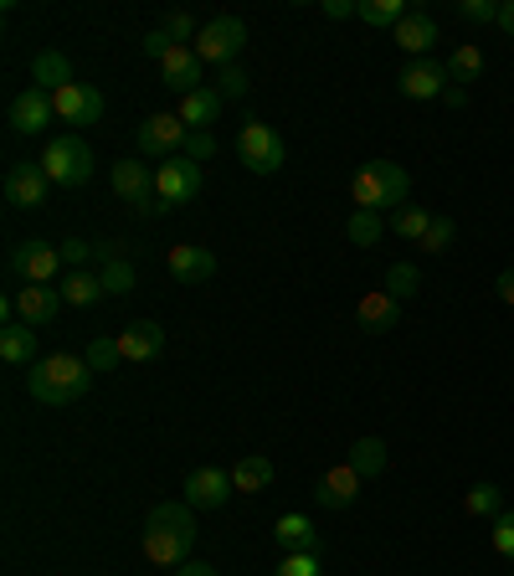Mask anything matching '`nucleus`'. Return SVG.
Segmentation results:
<instances>
[{
    "label": "nucleus",
    "mask_w": 514,
    "mask_h": 576,
    "mask_svg": "<svg viewBox=\"0 0 514 576\" xmlns=\"http://www.w3.org/2000/svg\"><path fill=\"white\" fill-rule=\"evenodd\" d=\"M190 551H196V515L190 505L180 499H165V505L150 509V520H144V556L154 566H186Z\"/></svg>",
    "instance_id": "f257e3e1"
},
{
    "label": "nucleus",
    "mask_w": 514,
    "mask_h": 576,
    "mask_svg": "<svg viewBox=\"0 0 514 576\" xmlns=\"http://www.w3.org/2000/svg\"><path fill=\"white\" fill-rule=\"evenodd\" d=\"M87 387H93V366L83 356H42L26 371V391L42 407H72L78 396H87Z\"/></svg>",
    "instance_id": "f03ea898"
},
{
    "label": "nucleus",
    "mask_w": 514,
    "mask_h": 576,
    "mask_svg": "<svg viewBox=\"0 0 514 576\" xmlns=\"http://www.w3.org/2000/svg\"><path fill=\"white\" fill-rule=\"evenodd\" d=\"M411 191V175L396 160H371L350 181V196H355V211H401Z\"/></svg>",
    "instance_id": "7ed1b4c3"
},
{
    "label": "nucleus",
    "mask_w": 514,
    "mask_h": 576,
    "mask_svg": "<svg viewBox=\"0 0 514 576\" xmlns=\"http://www.w3.org/2000/svg\"><path fill=\"white\" fill-rule=\"evenodd\" d=\"M36 165L47 170L51 186H87V181H93V150H87V139H78V135H51Z\"/></svg>",
    "instance_id": "20e7f679"
},
{
    "label": "nucleus",
    "mask_w": 514,
    "mask_h": 576,
    "mask_svg": "<svg viewBox=\"0 0 514 576\" xmlns=\"http://www.w3.org/2000/svg\"><path fill=\"white\" fill-rule=\"evenodd\" d=\"M237 154H242V165L253 170V175H278V170H283V160H289V150H283L278 129H268L262 119H247L237 129Z\"/></svg>",
    "instance_id": "39448f33"
},
{
    "label": "nucleus",
    "mask_w": 514,
    "mask_h": 576,
    "mask_svg": "<svg viewBox=\"0 0 514 576\" xmlns=\"http://www.w3.org/2000/svg\"><path fill=\"white\" fill-rule=\"evenodd\" d=\"M114 196L135 206V217H160L165 201L154 196V170L144 160H114Z\"/></svg>",
    "instance_id": "423d86ee"
},
{
    "label": "nucleus",
    "mask_w": 514,
    "mask_h": 576,
    "mask_svg": "<svg viewBox=\"0 0 514 576\" xmlns=\"http://www.w3.org/2000/svg\"><path fill=\"white\" fill-rule=\"evenodd\" d=\"M242 47H247V26L237 16H211L201 26V36H196V57L217 62V68H232Z\"/></svg>",
    "instance_id": "0eeeda50"
},
{
    "label": "nucleus",
    "mask_w": 514,
    "mask_h": 576,
    "mask_svg": "<svg viewBox=\"0 0 514 576\" xmlns=\"http://www.w3.org/2000/svg\"><path fill=\"white\" fill-rule=\"evenodd\" d=\"M154 196L165 201V211H171V206L196 201V196H201V165L186 160V154H175V160H165V165H154Z\"/></svg>",
    "instance_id": "6e6552de"
},
{
    "label": "nucleus",
    "mask_w": 514,
    "mask_h": 576,
    "mask_svg": "<svg viewBox=\"0 0 514 576\" xmlns=\"http://www.w3.org/2000/svg\"><path fill=\"white\" fill-rule=\"evenodd\" d=\"M186 139H190V129L180 124V114H150V119L139 124V150L154 154L160 165L175 160V154H186Z\"/></svg>",
    "instance_id": "1a4fd4ad"
},
{
    "label": "nucleus",
    "mask_w": 514,
    "mask_h": 576,
    "mask_svg": "<svg viewBox=\"0 0 514 576\" xmlns=\"http://www.w3.org/2000/svg\"><path fill=\"white\" fill-rule=\"evenodd\" d=\"M57 268H62V247H51V242L32 238V242L11 247V273H16L21 284H51Z\"/></svg>",
    "instance_id": "9d476101"
},
{
    "label": "nucleus",
    "mask_w": 514,
    "mask_h": 576,
    "mask_svg": "<svg viewBox=\"0 0 514 576\" xmlns=\"http://www.w3.org/2000/svg\"><path fill=\"white\" fill-rule=\"evenodd\" d=\"M51 108H57V119L72 124V129H87V124L103 119V93L93 83H68L51 93Z\"/></svg>",
    "instance_id": "9b49d317"
},
{
    "label": "nucleus",
    "mask_w": 514,
    "mask_h": 576,
    "mask_svg": "<svg viewBox=\"0 0 514 576\" xmlns=\"http://www.w3.org/2000/svg\"><path fill=\"white\" fill-rule=\"evenodd\" d=\"M47 170L32 165V160H16V165L5 170V201L16 206V211H32V206L47 201Z\"/></svg>",
    "instance_id": "f8f14e48"
},
{
    "label": "nucleus",
    "mask_w": 514,
    "mask_h": 576,
    "mask_svg": "<svg viewBox=\"0 0 514 576\" xmlns=\"http://www.w3.org/2000/svg\"><path fill=\"white\" fill-rule=\"evenodd\" d=\"M232 469H190L186 474V505L190 509H222L232 499Z\"/></svg>",
    "instance_id": "ddd939ff"
},
{
    "label": "nucleus",
    "mask_w": 514,
    "mask_h": 576,
    "mask_svg": "<svg viewBox=\"0 0 514 576\" xmlns=\"http://www.w3.org/2000/svg\"><path fill=\"white\" fill-rule=\"evenodd\" d=\"M16 314H21V324H32V330L51 324L57 314H62V288H51V284H21V288H16Z\"/></svg>",
    "instance_id": "4468645a"
},
{
    "label": "nucleus",
    "mask_w": 514,
    "mask_h": 576,
    "mask_svg": "<svg viewBox=\"0 0 514 576\" xmlns=\"http://www.w3.org/2000/svg\"><path fill=\"white\" fill-rule=\"evenodd\" d=\"M51 119H57V108H51V93H42V88H26L11 99V129L16 135H47Z\"/></svg>",
    "instance_id": "2eb2a0df"
},
{
    "label": "nucleus",
    "mask_w": 514,
    "mask_h": 576,
    "mask_svg": "<svg viewBox=\"0 0 514 576\" xmlns=\"http://www.w3.org/2000/svg\"><path fill=\"white\" fill-rule=\"evenodd\" d=\"M355 320L365 335H392L396 324H401V299H392L386 288H371V293H360Z\"/></svg>",
    "instance_id": "dca6fc26"
},
{
    "label": "nucleus",
    "mask_w": 514,
    "mask_h": 576,
    "mask_svg": "<svg viewBox=\"0 0 514 576\" xmlns=\"http://www.w3.org/2000/svg\"><path fill=\"white\" fill-rule=\"evenodd\" d=\"M165 268H171L175 284L196 288V284H206V278L217 273V257L206 253V247H196V242H175L171 253H165Z\"/></svg>",
    "instance_id": "f3484780"
},
{
    "label": "nucleus",
    "mask_w": 514,
    "mask_h": 576,
    "mask_svg": "<svg viewBox=\"0 0 514 576\" xmlns=\"http://www.w3.org/2000/svg\"><path fill=\"white\" fill-rule=\"evenodd\" d=\"M396 88H401V99H443L447 93V68L443 62H432V57H422V62H411V68H401V78H396Z\"/></svg>",
    "instance_id": "a211bd4d"
},
{
    "label": "nucleus",
    "mask_w": 514,
    "mask_h": 576,
    "mask_svg": "<svg viewBox=\"0 0 514 576\" xmlns=\"http://www.w3.org/2000/svg\"><path fill=\"white\" fill-rule=\"evenodd\" d=\"M165 350V330L154 320H135L119 330V356L129 360V366H144V360H154Z\"/></svg>",
    "instance_id": "6ab92c4d"
},
{
    "label": "nucleus",
    "mask_w": 514,
    "mask_h": 576,
    "mask_svg": "<svg viewBox=\"0 0 514 576\" xmlns=\"http://www.w3.org/2000/svg\"><path fill=\"white\" fill-rule=\"evenodd\" d=\"M360 494V474L350 469V463H335V469H325L319 474V484H314V499H319V509H350Z\"/></svg>",
    "instance_id": "aec40b11"
},
{
    "label": "nucleus",
    "mask_w": 514,
    "mask_h": 576,
    "mask_svg": "<svg viewBox=\"0 0 514 576\" xmlns=\"http://www.w3.org/2000/svg\"><path fill=\"white\" fill-rule=\"evenodd\" d=\"M392 42L407 51V57H417V62H422V57L437 47V21H432L428 11H417V5H411L407 21H401V26L392 32Z\"/></svg>",
    "instance_id": "412c9836"
},
{
    "label": "nucleus",
    "mask_w": 514,
    "mask_h": 576,
    "mask_svg": "<svg viewBox=\"0 0 514 576\" xmlns=\"http://www.w3.org/2000/svg\"><path fill=\"white\" fill-rule=\"evenodd\" d=\"M201 57H196V47H175L171 57H165V62H160V78H165V88H171V93H180V99H186V93H196V88H206L201 83Z\"/></svg>",
    "instance_id": "4be33fe9"
},
{
    "label": "nucleus",
    "mask_w": 514,
    "mask_h": 576,
    "mask_svg": "<svg viewBox=\"0 0 514 576\" xmlns=\"http://www.w3.org/2000/svg\"><path fill=\"white\" fill-rule=\"evenodd\" d=\"M273 535L283 556H319V530H314L308 515H283L273 526Z\"/></svg>",
    "instance_id": "5701e85b"
},
{
    "label": "nucleus",
    "mask_w": 514,
    "mask_h": 576,
    "mask_svg": "<svg viewBox=\"0 0 514 576\" xmlns=\"http://www.w3.org/2000/svg\"><path fill=\"white\" fill-rule=\"evenodd\" d=\"M68 83H78L68 57H62L57 47L36 51V57H32V88H42V93H57V88H68Z\"/></svg>",
    "instance_id": "b1692460"
},
{
    "label": "nucleus",
    "mask_w": 514,
    "mask_h": 576,
    "mask_svg": "<svg viewBox=\"0 0 514 576\" xmlns=\"http://www.w3.org/2000/svg\"><path fill=\"white\" fill-rule=\"evenodd\" d=\"M222 93H217V88H196V93H186V99H180V108H175V114H180V124H186V129H211V124H217V114H222Z\"/></svg>",
    "instance_id": "393cba45"
},
{
    "label": "nucleus",
    "mask_w": 514,
    "mask_h": 576,
    "mask_svg": "<svg viewBox=\"0 0 514 576\" xmlns=\"http://www.w3.org/2000/svg\"><path fill=\"white\" fill-rule=\"evenodd\" d=\"M0 360H5V366H36V330L32 324H5V330H0Z\"/></svg>",
    "instance_id": "a878e982"
},
{
    "label": "nucleus",
    "mask_w": 514,
    "mask_h": 576,
    "mask_svg": "<svg viewBox=\"0 0 514 576\" xmlns=\"http://www.w3.org/2000/svg\"><path fill=\"white\" fill-rule=\"evenodd\" d=\"M273 484V458L268 453H247L232 463V489L237 494H262Z\"/></svg>",
    "instance_id": "bb28decb"
},
{
    "label": "nucleus",
    "mask_w": 514,
    "mask_h": 576,
    "mask_svg": "<svg viewBox=\"0 0 514 576\" xmlns=\"http://www.w3.org/2000/svg\"><path fill=\"white\" fill-rule=\"evenodd\" d=\"M57 288H62V304H72V309H93L98 299H108V293H103V278L87 268H72Z\"/></svg>",
    "instance_id": "cd10ccee"
},
{
    "label": "nucleus",
    "mask_w": 514,
    "mask_h": 576,
    "mask_svg": "<svg viewBox=\"0 0 514 576\" xmlns=\"http://www.w3.org/2000/svg\"><path fill=\"white\" fill-rule=\"evenodd\" d=\"M344 463H350L360 479H381V474H386V442H381V438H355Z\"/></svg>",
    "instance_id": "c85d7f7f"
},
{
    "label": "nucleus",
    "mask_w": 514,
    "mask_h": 576,
    "mask_svg": "<svg viewBox=\"0 0 514 576\" xmlns=\"http://www.w3.org/2000/svg\"><path fill=\"white\" fill-rule=\"evenodd\" d=\"M432 227V211L428 206H401V211H392V232L401 242H422Z\"/></svg>",
    "instance_id": "c756f323"
},
{
    "label": "nucleus",
    "mask_w": 514,
    "mask_h": 576,
    "mask_svg": "<svg viewBox=\"0 0 514 576\" xmlns=\"http://www.w3.org/2000/svg\"><path fill=\"white\" fill-rule=\"evenodd\" d=\"M407 0H360V21H365V26H401V21H407Z\"/></svg>",
    "instance_id": "7c9ffc66"
},
{
    "label": "nucleus",
    "mask_w": 514,
    "mask_h": 576,
    "mask_svg": "<svg viewBox=\"0 0 514 576\" xmlns=\"http://www.w3.org/2000/svg\"><path fill=\"white\" fill-rule=\"evenodd\" d=\"M443 68H447V83H453V88H468V83H474V78L483 72V51H479V47H458V51H453V57L443 62Z\"/></svg>",
    "instance_id": "2f4dec72"
},
{
    "label": "nucleus",
    "mask_w": 514,
    "mask_h": 576,
    "mask_svg": "<svg viewBox=\"0 0 514 576\" xmlns=\"http://www.w3.org/2000/svg\"><path fill=\"white\" fill-rule=\"evenodd\" d=\"M98 278H103V293H108V299L135 293V263H129V257H108V263L98 268Z\"/></svg>",
    "instance_id": "473e14b6"
},
{
    "label": "nucleus",
    "mask_w": 514,
    "mask_h": 576,
    "mask_svg": "<svg viewBox=\"0 0 514 576\" xmlns=\"http://www.w3.org/2000/svg\"><path fill=\"white\" fill-rule=\"evenodd\" d=\"M381 232H386V221H381V211H355V217L344 221V238L355 242V247H376Z\"/></svg>",
    "instance_id": "72a5a7b5"
},
{
    "label": "nucleus",
    "mask_w": 514,
    "mask_h": 576,
    "mask_svg": "<svg viewBox=\"0 0 514 576\" xmlns=\"http://www.w3.org/2000/svg\"><path fill=\"white\" fill-rule=\"evenodd\" d=\"M386 293H392V299H401V304H407V299H417V288H422V273L411 268V263H392V268H386Z\"/></svg>",
    "instance_id": "f704fd0d"
},
{
    "label": "nucleus",
    "mask_w": 514,
    "mask_h": 576,
    "mask_svg": "<svg viewBox=\"0 0 514 576\" xmlns=\"http://www.w3.org/2000/svg\"><path fill=\"white\" fill-rule=\"evenodd\" d=\"M463 509H468V515H489V520H499V515H504V499H499L494 484H474V489L463 494Z\"/></svg>",
    "instance_id": "c9c22d12"
},
{
    "label": "nucleus",
    "mask_w": 514,
    "mask_h": 576,
    "mask_svg": "<svg viewBox=\"0 0 514 576\" xmlns=\"http://www.w3.org/2000/svg\"><path fill=\"white\" fill-rule=\"evenodd\" d=\"M83 360L87 366H93V376L98 371H114V366H119V339L114 335H98V339H87V350H83Z\"/></svg>",
    "instance_id": "e433bc0d"
},
{
    "label": "nucleus",
    "mask_w": 514,
    "mask_h": 576,
    "mask_svg": "<svg viewBox=\"0 0 514 576\" xmlns=\"http://www.w3.org/2000/svg\"><path fill=\"white\" fill-rule=\"evenodd\" d=\"M453 238H458V227H453V217H432L428 238L417 242V247H422V253H447V247H453Z\"/></svg>",
    "instance_id": "4c0bfd02"
},
{
    "label": "nucleus",
    "mask_w": 514,
    "mask_h": 576,
    "mask_svg": "<svg viewBox=\"0 0 514 576\" xmlns=\"http://www.w3.org/2000/svg\"><path fill=\"white\" fill-rule=\"evenodd\" d=\"M247 88H253V83H247V72H242L237 62H232V68H222V78H217V93H222L226 103H237V99H247Z\"/></svg>",
    "instance_id": "58836bf2"
},
{
    "label": "nucleus",
    "mask_w": 514,
    "mask_h": 576,
    "mask_svg": "<svg viewBox=\"0 0 514 576\" xmlns=\"http://www.w3.org/2000/svg\"><path fill=\"white\" fill-rule=\"evenodd\" d=\"M489 541H494V551L504 561H514V509H504V515L494 520V535H489Z\"/></svg>",
    "instance_id": "ea45409f"
},
{
    "label": "nucleus",
    "mask_w": 514,
    "mask_h": 576,
    "mask_svg": "<svg viewBox=\"0 0 514 576\" xmlns=\"http://www.w3.org/2000/svg\"><path fill=\"white\" fill-rule=\"evenodd\" d=\"M211 154H217V135H211V129H190V139H186V160L206 165Z\"/></svg>",
    "instance_id": "a19ab883"
},
{
    "label": "nucleus",
    "mask_w": 514,
    "mask_h": 576,
    "mask_svg": "<svg viewBox=\"0 0 514 576\" xmlns=\"http://www.w3.org/2000/svg\"><path fill=\"white\" fill-rule=\"evenodd\" d=\"M499 5H504V0H463L458 16H463V21H483V26L494 21V26H499Z\"/></svg>",
    "instance_id": "79ce46f5"
},
{
    "label": "nucleus",
    "mask_w": 514,
    "mask_h": 576,
    "mask_svg": "<svg viewBox=\"0 0 514 576\" xmlns=\"http://www.w3.org/2000/svg\"><path fill=\"white\" fill-rule=\"evenodd\" d=\"M165 36H171L175 47H186L190 36H201V32H196V16H186V11H171V16H165Z\"/></svg>",
    "instance_id": "37998d69"
},
{
    "label": "nucleus",
    "mask_w": 514,
    "mask_h": 576,
    "mask_svg": "<svg viewBox=\"0 0 514 576\" xmlns=\"http://www.w3.org/2000/svg\"><path fill=\"white\" fill-rule=\"evenodd\" d=\"M93 253H98V242H83V238H68V242H62V263H68V268H83Z\"/></svg>",
    "instance_id": "c03bdc74"
},
{
    "label": "nucleus",
    "mask_w": 514,
    "mask_h": 576,
    "mask_svg": "<svg viewBox=\"0 0 514 576\" xmlns=\"http://www.w3.org/2000/svg\"><path fill=\"white\" fill-rule=\"evenodd\" d=\"M278 576H319V556H283Z\"/></svg>",
    "instance_id": "a18cd8bd"
},
{
    "label": "nucleus",
    "mask_w": 514,
    "mask_h": 576,
    "mask_svg": "<svg viewBox=\"0 0 514 576\" xmlns=\"http://www.w3.org/2000/svg\"><path fill=\"white\" fill-rule=\"evenodd\" d=\"M171 51H175V42L165 36V26H154V32L144 36V57H154V62H165Z\"/></svg>",
    "instance_id": "49530a36"
},
{
    "label": "nucleus",
    "mask_w": 514,
    "mask_h": 576,
    "mask_svg": "<svg viewBox=\"0 0 514 576\" xmlns=\"http://www.w3.org/2000/svg\"><path fill=\"white\" fill-rule=\"evenodd\" d=\"M319 11H325L329 21H344V16H360V5L355 0H325V5H319Z\"/></svg>",
    "instance_id": "de8ad7c7"
},
{
    "label": "nucleus",
    "mask_w": 514,
    "mask_h": 576,
    "mask_svg": "<svg viewBox=\"0 0 514 576\" xmlns=\"http://www.w3.org/2000/svg\"><path fill=\"white\" fill-rule=\"evenodd\" d=\"M494 293H499V299H504V304L514 309V268H504V273L494 278Z\"/></svg>",
    "instance_id": "09e8293b"
},
{
    "label": "nucleus",
    "mask_w": 514,
    "mask_h": 576,
    "mask_svg": "<svg viewBox=\"0 0 514 576\" xmlns=\"http://www.w3.org/2000/svg\"><path fill=\"white\" fill-rule=\"evenodd\" d=\"M175 576H217V566H206V561H186V566H175Z\"/></svg>",
    "instance_id": "8fccbe9b"
},
{
    "label": "nucleus",
    "mask_w": 514,
    "mask_h": 576,
    "mask_svg": "<svg viewBox=\"0 0 514 576\" xmlns=\"http://www.w3.org/2000/svg\"><path fill=\"white\" fill-rule=\"evenodd\" d=\"M499 32L514 36V0H504V5H499Z\"/></svg>",
    "instance_id": "3c124183"
},
{
    "label": "nucleus",
    "mask_w": 514,
    "mask_h": 576,
    "mask_svg": "<svg viewBox=\"0 0 514 576\" xmlns=\"http://www.w3.org/2000/svg\"><path fill=\"white\" fill-rule=\"evenodd\" d=\"M443 99L453 103V108H463V103H468V88H453V83H447V93H443Z\"/></svg>",
    "instance_id": "603ef678"
}]
</instances>
